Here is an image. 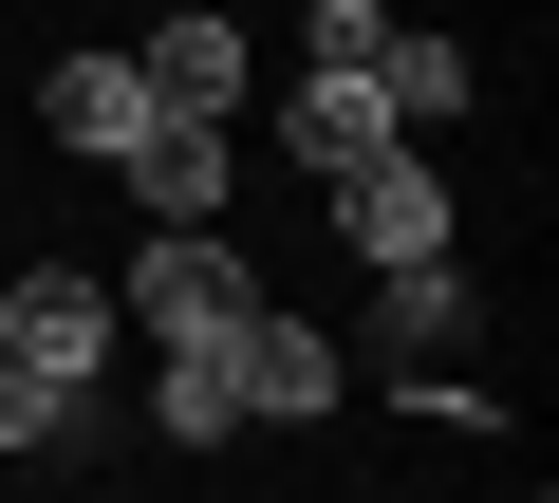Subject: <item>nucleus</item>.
<instances>
[{"instance_id": "nucleus-12", "label": "nucleus", "mask_w": 559, "mask_h": 503, "mask_svg": "<svg viewBox=\"0 0 559 503\" xmlns=\"http://www.w3.org/2000/svg\"><path fill=\"white\" fill-rule=\"evenodd\" d=\"M150 429H168V447H224V429H242V373H224V336L150 373Z\"/></svg>"}, {"instance_id": "nucleus-6", "label": "nucleus", "mask_w": 559, "mask_h": 503, "mask_svg": "<svg viewBox=\"0 0 559 503\" xmlns=\"http://www.w3.org/2000/svg\"><path fill=\"white\" fill-rule=\"evenodd\" d=\"M38 131H57L75 168H112V149L150 131V57H57V75H38Z\"/></svg>"}, {"instance_id": "nucleus-4", "label": "nucleus", "mask_w": 559, "mask_h": 503, "mask_svg": "<svg viewBox=\"0 0 559 503\" xmlns=\"http://www.w3.org/2000/svg\"><path fill=\"white\" fill-rule=\"evenodd\" d=\"M336 242H355V280H373V262H429V242H448V168H429L411 131L355 149V168H336Z\"/></svg>"}, {"instance_id": "nucleus-3", "label": "nucleus", "mask_w": 559, "mask_h": 503, "mask_svg": "<svg viewBox=\"0 0 559 503\" xmlns=\"http://www.w3.org/2000/svg\"><path fill=\"white\" fill-rule=\"evenodd\" d=\"M224 373H242V429H318V410L355 392V355H336L318 318H280V299H242V336H224Z\"/></svg>"}, {"instance_id": "nucleus-13", "label": "nucleus", "mask_w": 559, "mask_h": 503, "mask_svg": "<svg viewBox=\"0 0 559 503\" xmlns=\"http://www.w3.org/2000/svg\"><path fill=\"white\" fill-rule=\"evenodd\" d=\"M392 57V0H318V75H373Z\"/></svg>"}, {"instance_id": "nucleus-11", "label": "nucleus", "mask_w": 559, "mask_h": 503, "mask_svg": "<svg viewBox=\"0 0 559 503\" xmlns=\"http://www.w3.org/2000/svg\"><path fill=\"white\" fill-rule=\"evenodd\" d=\"M373 94H392V131H448V112H466L485 75H466V38H411V20H392V57H373Z\"/></svg>"}, {"instance_id": "nucleus-9", "label": "nucleus", "mask_w": 559, "mask_h": 503, "mask_svg": "<svg viewBox=\"0 0 559 503\" xmlns=\"http://www.w3.org/2000/svg\"><path fill=\"white\" fill-rule=\"evenodd\" d=\"M280 149H299V168L336 187L355 149H392V94H373V75H299V94H280Z\"/></svg>"}, {"instance_id": "nucleus-7", "label": "nucleus", "mask_w": 559, "mask_h": 503, "mask_svg": "<svg viewBox=\"0 0 559 503\" xmlns=\"http://www.w3.org/2000/svg\"><path fill=\"white\" fill-rule=\"evenodd\" d=\"M131 57H150V94H187V112H242V20H224V0H168Z\"/></svg>"}, {"instance_id": "nucleus-10", "label": "nucleus", "mask_w": 559, "mask_h": 503, "mask_svg": "<svg viewBox=\"0 0 559 503\" xmlns=\"http://www.w3.org/2000/svg\"><path fill=\"white\" fill-rule=\"evenodd\" d=\"M0 447H20V466L94 447V392H75V373H38V355H0Z\"/></svg>"}, {"instance_id": "nucleus-5", "label": "nucleus", "mask_w": 559, "mask_h": 503, "mask_svg": "<svg viewBox=\"0 0 559 503\" xmlns=\"http://www.w3.org/2000/svg\"><path fill=\"white\" fill-rule=\"evenodd\" d=\"M112 336H131V318H112V280H75V262H20V280H0V355H38V373L94 392Z\"/></svg>"}, {"instance_id": "nucleus-8", "label": "nucleus", "mask_w": 559, "mask_h": 503, "mask_svg": "<svg viewBox=\"0 0 559 503\" xmlns=\"http://www.w3.org/2000/svg\"><path fill=\"white\" fill-rule=\"evenodd\" d=\"M448 336H466V262H448V242H429V262H373V355L429 373Z\"/></svg>"}, {"instance_id": "nucleus-1", "label": "nucleus", "mask_w": 559, "mask_h": 503, "mask_svg": "<svg viewBox=\"0 0 559 503\" xmlns=\"http://www.w3.org/2000/svg\"><path fill=\"white\" fill-rule=\"evenodd\" d=\"M242 299H261V280H242V242H224V224H150V262L112 280V318H131L150 355H205V336H242Z\"/></svg>"}, {"instance_id": "nucleus-2", "label": "nucleus", "mask_w": 559, "mask_h": 503, "mask_svg": "<svg viewBox=\"0 0 559 503\" xmlns=\"http://www.w3.org/2000/svg\"><path fill=\"white\" fill-rule=\"evenodd\" d=\"M112 168H131V205H150V224H224V187H242V112L150 94V131H131Z\"/></svg>"}]
</instances>
